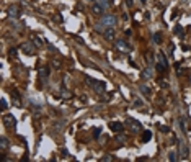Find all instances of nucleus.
<instances>
[{
	"label": "nucleus",
	"instance_id": "1",
	"mask_svg": "<svg viewBox=\"0 0 191 162\" xmlns=\"http://www.w3.org/2000/svg\"><path fill=\"white\" fill-rule=\"evenodd\" d=\"M126 126L129 128V131H131L132 134H136V133H141L144 128H142V123H139L137 120H134V118H127L126 120Z\"/></svg>",
	"mask_w": 191,
	"mask_h": 162
},
{
	"label": "nucleus",
	"instance_id": "2",
	"mask_svg": "<svg viewBox=\"0 0 191 162\" xmlns=\"http://www.w3.org/2000/svg\"><path fill=\"white\" fill-rule=\"evenodd\" d=\"M116 23H118V18L114 17V15H103V18L100 20L98 25H103V26H106V28H113Z\"/></svg>",
	"mask_w": 191,
	"mask_h": 162
},
{
	"label": "nucleus",
	"instance_id": "3",
	"mask_svg": "<svg viewBox=\"0 0 191 162\" xmlns=\"http://www.w3.org/2000/svg\"><path fill=\"white\" fill-rule=\"evenodd\" d=\"M114 49L119 51V53H123V54H126V53H131V46H129L123 38H121V39H118V41H116V44H114Z\"/></svg>",
	"mask_w": 191,
	"mask_h": 162
},
{
	"label": "nucleus",
	"instance_id": "4",
	"mask_svg": "<svg viewBox=\"0 0 191 162\" xmlns=\"http://www.w3.org/2000/svg\"><path fill=\"white\" fill-rule=\"evenodd\" d=\"M85 82H87L88 85H92L95 92H101L103 88H105V82H101V80H95V79L87 77V79H85Z\"/></svg>",
	"mask_w": 191,
	"mask_h": 162
},
{
	"label": "nucleus",
	"instance_id": "5",
	"mask_svg": "<svg viewBox=\"0 0 191 162\" xmlns=\"http://www.w3.org/2000/svg\"><path fill=\"white\" fill-rule=\"evenodd\" d=\"M20 49L23 51L25 54H28V56H31V54H34L36 51V46L33 44V43H23V44L20 46Z\"/></svg>",
	"mask_w": 191,
	"mask_h": 162
},
{
	"label": "nucleus",
	"instance_id": "6",
	"mask_svg": "<svg viewBox=\"0 0 191 162\" xmlns=\"http://www.w3.org/2000/svg\"><path fill=\"white\" fill-rule=\"evenodd\" d=\"M4 124L8 128V129H13V128L17 126V118H15L13 115H5L4 116Z\"/></svg>",
	"mask_w": 191,
	"mask_h": 162
},
{
	"label": "nucleus",
	"instance_id": "7",
	"mask_svg": "<svg viewBox=\"0 0 191 162\" xmlns=\"http://www.w3.org/2000/svg\"><path fill=\"white\" fill-rule=\"evenodd\" d=\"M90 12H92V13L95 15V17H101L103 12H105V8H103L101 5L98 4V2H93L92 7H90Z\"/></svg>",
	"mask_w": 191,
	"mask_h": 162
},
{
	"label": "nucleus",
	"instance_id": "8",
	"mask_svg": "<svg viewBox=\"0 0 191 162\" xmlns=\"http://www.w3.org/2000/svg\"><path fill=\"white\" fill-rule=\"evenodd\" d=\"M178 152H180L181 159H186V157H188V154H190V151H188V146L185 144L183 141L178 142Z\"/></svg>",
	"mask_w": 191,
	"mask_h": 162
},
{
	"label": "nucleus",
	"instance_id": "9",
	"mask_svg": "<svg viewBox=\"0 0 191 162\" xmlns=\"http://www.w3.org/2000/svg\"><path fill=\"white\" fill-rule=\"evenodd\" d=\"M103 38H105L106 41H113V39L116 38V31H114V28H106L105 31H103Z\"/></svg>",
	"mask_w": 191,
	"mask_h": 162
},
{
	"label": "nucleus",
	"instance_id": "10",
	"mask_svg": "<svg viewBox=\"0 0 191 162\" xmlns=\"http://www.w3.org/2000/svg\"><path fill=\"white\" fill-rule=\"evenodd\" d=\"M7 15H8L10 18H18V17L21 15V12H20V8H18L17 5H11V7H8Z\"/></svg>",
	"mask_w": 191,
	"mask_h": 162
},
{
	"label": "nucleus",
	"instance_id": "11",
	"mask_svg": "<svg viewBox=\"0 0 191 162\" xmlns=\"http://www.w3.org/2000/svg\"><path fill=\"white\" fill-rule=\"evenodd\" d=\"M110 129L113 131V133H121V131L124 129V124L123 123H119V121H111L110 123Z\"/></svg>",
	"mask_w": 191,
	"mask_h": 162
},
{
	"label": "nucleus",
	"instance_id": "12",
	"mask_svg": "<svg viewBox=\"0 0 191 162\" xmlns=\"http://www.w3.org/2000/svg\"><path fill=\"white\" fill-rule=\"evenodd\" d=\"M38 74H39V79H41L42 82L47 79V75H49V67H39V71H38Z\"/></svg>",
	"mask_w": 191,
	"mask_h": 162
},
{
	"label": "nucleus",
	"instance_id": "13",
	"mask_svg": "<svg viewBox=\"0 0 191 162\" xmlns=\"http://www.w3.org/2000/svg\"><path fill=\"white\" fill-rule=\"evenodd\" d=\"M141 75H142V79H152V75H154L152 67H147V69H144Z\"/></svg>",
	"mask_w": 191,
	"mask_h": 162
},
{
	"label": "nucleus",
	"instance_id": "14",
	"mask_svg": "<svg viewBox=\"0 0 191 162\" xmlns=\"http://www.w3.org/2000/svg\"><path fill=\"white\" fill-rule=\"evenodd\" d=\"M150 139H152V133H150V131H149V129H145L144 133H142L141 141H142V142H149V141H150Z\"/></svg>",
	"mask_w": 191,
	"mask_h": 162
},
{
	"label": "nucleus",
	"instance_id": "15",
	"mask_svg": "<svg viewBox=\"0 0 191 162\" xmlns=\"http://www.w3.org/2000/svg\"><path fill=\"white\" fill-rule=\"evenodd\" d=\"M139 90H141L142 93L147 97V98H150V95H152V93H150V88H149L147 85H141V87H139Z\"/></svg>",
	"mask_w": 191,
	"mask_h": 162
},
{
	"label": "nucleus",
	"instance_id": "16",
	"mask_svg": "<svg viewBox=\"0 0 191 162\" xmlns=\"http://www.w3.org/2000/svg\"><path fill=\"white\" fill-rule=\"evenodd\" d=\"M7 148H8V139L2 136V137H0V149H2V151H5Z\"/></svg>",
	"mask_w": 191,
	"mask_h": 162
},
{
	"label": "nucleus",
	"instance_id": "17",
	"mask_svg": "<svg viewBox=\"0 0 191 162\" xmlns=\"http://www.w3.org/2000/svg\"><path fill=\"white\" fill-rule=\"evenodd\" d=\"M177 159H178V154H177V152H175V151L168 152V161H170V162H175V161H177Z\"/></svg>",
	"mask_w": 191,
	"mask_h": 162
},
{
	"label": "nucleus",
	"instance_id": "18",
	"mask_svg": "<svg viewBox=\"0 0 191 162\" xmlns=\"http://www.w3.org/2000/svg\"><path fill=\"white\" fill-rule=\"evenodd\" d=\"M159 61H160V62H162L165 67H168V61L165 59V56H163V53H159Z\"/></svg>",
	"mask_w": 191,
	"mask_h": 162
},
{
	"label": "nucleus",
	"instance_id": "19",
	"mask_svg": "<svg viewBox=\"0 0 191 162\" xmlns=\"http://www.w3.org/2000/svg\"><path fill=\"white\" fill-rule=\"evenodd\" d=\"M155 69H157V71L160 72V74H163V72H165V69H167V67L163 66L162 62H157V64H155Z\"/></svg>",
	"mask_w": 191,
	"mask_h": 162
},
{
	"label": "nucleus",
	"instance_id": "20",
	"mask_svg": "<svg viewBox=\"0 0 191 162\" xmlns=\"http://www.w3.org/2000/svg\"><path fill=\"white\" fill-rule=\"evenodd\" d=\"M96 2H98V4L101 5L103 8H105V10H106V8H108V7L111 5V2H108V0H96Z\"/></svg>",
	"mask_w": 191,
	"mask_h": 162
},
{
	"label": "nucleus",
	"instance_id": "21",
	"mask_svg": "<svg viewBox=\"0 0 191 162\" xmlns=\"http://www.w3.org/2000/svg\"><path fill=\"white\" fill-rule=\"evenodd\" d=\"M154 43H157V44L162 43V33H155V35H154Z\"/></svg>",
	"mask_w": 191,
	"mask_h": 162
},
{
	"label": "nucleus",
	"instance_id": "22",
	"mask_svg": "<svg viewBox=\"0 0 191 162\" xmlns=\"http://www.w3.org/2000/svg\"><path fill=\"white\" fill-rule=\"evenodd\" d=\"M101 161H103V162H113L114 157H113L111 154H106V155H103V157H101Z\"/></svg>",
	"mask_w": 191,
	"mask_h": 162
},
{
	"label": "nucleus",
	"instance_id": "23",
	"mask_svg": "<svg viewBox=\"0 0 191 162\" xmlns=\"http://www.w3.org/2000/svg\"><path fill=\"white\" fill-rule=\"evenodd\" d=\"M33 44L39 48V46L42 44V39H41V38H38V36H34V38H33Z\"/></svg>",
	"mask_w": 191,
	"mask_h": 162
},
{
	"label": "nucleus",
	"instance_id": "24",
	"mask_svg": "<svg viewBox=\"0 0 191 162\" xmlns=\"http://www.w3.org/2000/svg\"><path fill=\"white\" fill-rule=\"evenodd\" d=\"M51 64H52V67H54V69H60V61L54 59V61H51Z\"/></svg>",
	"mask_w": 191,
	"mask_h": 162
},
{
	"label": "nucleus",
	"instance_id": "25",
	"mask_svg": "<svg viewBox=\"0 0 191 162\" xmlns=\"http://www.w3.org/2000/svg\"><path fill=\"white\" fill-rule=\"evenodd\" d=\"M116 141L119 142V144H124V141H126V137H124L123 134H119V133H118V137H116Z\"/></svg>",
	"mask_w": 191,
	"mask_h": 162
},
{
	"label": "nucleus",
	"instance_id": "26",
	"mask_svg": "<svg viewBox=\"0 0 191 162\" xmlns=\"http://www.w3.org/2000/svg\"><path fill=\"white\" fill-rule=\"evenodd\" d=\"M173 33H175V35H180V33H181V35H183V28H181V26H175Z\"/></svg>",
	"mask_w": 191,
	"mask_h": 162
},
{
	"label": "nucleus",
	"instance_id": "27",
	"mask_svg": "<svg viewBox=\"0 0 191 162\" xmlns=\"http://www.w3.org/2000/svg\"><path fill=\"white\" fill-rule=\"evenodd\" d=\"M60 95H62V97H65V98H69V97H70V93H69V92H65V88H62V92H60Z\"/></svg>",
	"mask_w": 191,
	"mask_h": 162
},
{
	"label": "nucleus",
	"instance_id": "28",
	"mask_svg": "<svg viewBox=\"0 0 191 162\" xmlns=\"http://www.w3.org/2000/svg\"><path fill=\"white\" fill-rule=\"evenodd\" d=\"M134 106H137V108H141V106H142V102H141V100H139V98H136V100H134Z\"/></svg>",
	"mask_w": 191,
	"mask_h": 162
},
{
	"label": "nucleus",
	"instance_id": "29",
	"mask_svg": "<svg viewBox=\"0 0 191 162\" xmlns=\"http://www.w3.org/2000/svg\"><path fill=\"white\" fill-rule=\"evenodd\" d=\"M100 133H101V129H100V128H95V131H93V136L98 137V136H100Z\"/></svg>",
	"mask_w": 191,
	"mask_h": 162
},
{
	"label": "nucleus",
	"instance_id": "30",
	"mask_svg": "<svg viewBox=\"0 0 191 162\" xmlns=\"http://www.w3.org/2000/svg\"><path fill=\"white\" fill-rule=\"evenodd\" d=\"M8 54H10V57H17V49H13V48H11Z\"/></svg>",
	"mask_w": 191,
	"mask_h": 162
},
{
	"label": "nucleus",
	"instance_id": "31",
	"mask_svg": "<svg viewBox=\"0 0 191 162\" xmlns=\"http://www.w3.org/2000/svg\"><path fill=\"white\" fill-rule=\"evenodd\" d=\"M2 110H4V111L7 110V100L5 98H2Z\"/></svg>",
	"mask_w": 191,
	"mask_h": 162
},
{
	"label": "nucleus",
	"instance_id": "32",
	"mask_svg": "<svg viewBox=\"0 0 191 162\" xmlns=\"http://www.w3.org/2000/svg\"><path fill=\"white\" fill-rule=\"evenodd\" d=\"M124 4H126L127 7H132V4H134V2H132V0H124Z\"/></svg>",
	"mask_w": 191,
	"mask_h": 162
},
{
	"label": "nucleus",
	"instance_id": "33",
	"mask_svg": "<svg viewBox=\"0 0 191 162\" xmlns=\"http://www.w3.org/2000/svg\"><path fill=\"white\" fill-rule=\"evenodd\" d=\"M160 131H162V133H168V128H167V126H160Z\"/></svg>",
	"mask_w": 191,
	"mask_h": 162
},
{
	"label": "nucleus",
	"instance_id": "34",
	"mask_svg": "<svg viewBox=\"0 0 191 162\" xmlns=\"http://www.w3.org/2000/svg\"><path fill=\"white\" fill-rule=\"evenodd\" d=\"M75 41H77V43H80V44H85V43H83V39H82V38H78V36L75 38Z\"/></svg>",
	"mask_w": 191,
	"mask_h": 162
},
{
	"label": "nucleus",
	"instance_id": "35",
	"mask_svg": "<svg viewBox=\"0 0 191 162\" xmlns=\"http://www.w3.org/2000/svg\"><path fill=\"white\" fill-rule=\"evenodd\" d=\"M87 2H92V4H93V2H96V0H87Z\"/></svg>",
	"mask_w": 191,
	"mask_h": 162
},
{
	"label": "nucleus",
	"instance_id": "36",
	"mask_svg": "<svg viewBox=\"0 0 191 162\" xmlns=\"http://www.w3.org/2000/svg\"><path fill=\"white\" fill-rule=\"evenodd\" d=\"M141 2H142V4H145V0H141Z\"/></svg>",
	"mask_w": 191,
	"mask_h": 162
}]
</instances>
